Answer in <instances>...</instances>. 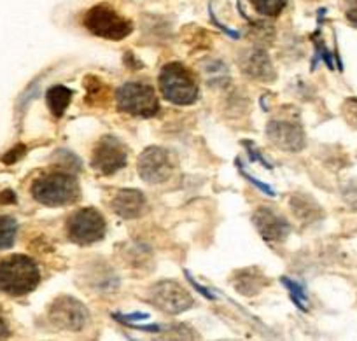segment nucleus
Instances as JSON below:
<instances>
[{
	"label": "nucleus",
	"instance_id": "obj_1",
	"mask_svg": "<svg viewBox=\"0 0 357 341\" xmlns=\"http://www.w3.org/2000/svg\"><path fill=\"white\" fill-rule=\"evenodd\" d=\"M40 271L33 259L26 256L0 261V291L9 296H25L39 285Z\"/></svg>",
	"mask_w": 357,
	"mask_h": 341
},
{
	"label": "nucleus",
	"instance_id": "obj_2",
	"mask_svg": "<svg viewBox=\"0 0 357 341\" xmlns=\"http://www.w3.org/2000/svg\"><path fill=\"white\" fill-rule=\"evenodd\" d=\"M32 196L36 202L46 206L68 205L77 199L79 185L77 181L65 172H53L33 182Z\"/></svg>",
	"mask_w": 357,
	"mask_h": 341
},
{
	"label": "nucleus",
	"instance_id": "obj_3",
	"mask_svg": "<svg viewBox=\"0 0 357 341\" xmlns=\"http://www.w3.org/2000/svg\"><path fill=\"white\" fill-rule=\"evenodd\" d=\"M160 89L165 98L175 105H191L198 98L197 81L181 63H170L161 68Z\"/></svg>",
	"mask_w": 357,
	"mask_h": 341
},
{
	"label": "nucleus",
	"instance_id": "obj_4",
	"mask_svg": "<svg viewBox=\"0 0 357 341\" xmlns=\"http://www.w3.org/2000/svg\"><path fill=\"white\" fill-rule=\"evenodd\" d=\"M82 23L93 36L109 40H123L133 30L132 23L107 4H98L89 9Z\"/></svg>",
	"mask_w": 357,
	"mask_h": 341
},
{
	"label": "nucleus",
	"instance_id": "obj_5",
	"mask_svg": "<svg viewBox=\"0 0 357 341\" xmlns=\"http://www.w3.org/2000/svg\"><path fill=\"white\" fill-rule=\"evenodd\" d=\"M118 109L139 118H151L160 109L154 89L146 82H126L116 91Z\"/></svg>",
	"mask_w": 357,
	"mask_h": 341
},
{
	"label": "nucleus",
	"instance_id": "obj_6",
	"mask_svg": "<svg viewBox=\"0 0 357 341\" xmlns=\"http://www.w3.org/2000/svg\"><path fill=\"white\" fill-rule=\"evenodd\" d=\"M105 219L98 210L81 209L67 220V235L77 245H91L105 235Z\"/></svg>",
	"mask_w": 357,
	"mask_h": 341
},
{
	"label": "nucleus",
	"instance_id": "obj_7",
	"mask_svg": "<svg viewBox=\"0 0 357 341\" xmlns=\"http://www.w3.org/2000/svg\"><path fill=\"white\" fill-rule=\"evenodd\" d=\"M149 299L158 310L170 315L186 312L195 305V299L191 298L190 292L183 285L172 280L158 282L156 285H153L149 289Z\"/></svg>",
	"mask_w": 357,
	"mask_h": 341
},
{
	"label": "nucleus",
	"instance_id": "obj_8",
	"mask_svg": "<svg viewBox=\"0 0 357 341\" xmlns=\"http://www.w3.org/2000/svg\"><path fill=\"white\" fill-rule=\"evenodd\" d=\"M126 165V147L121 140L112 135H105L95 146L91 167L104 175H112L125 168Z\"/></svg>",
	"mask_w": 357,
	"mask_h": 341
},
{
	"label": "nucleus",
	"instance_id": "obj_9",
	"mask_svg": "<svg viewBox=\"0 0 357 341\" xmlns=\"http://www.w3.org/2000/svg\"><path fill=\"white\" fill-rule=\"evenodd\" d=\"M88 317L86 306L70 296L54 299L50 308L51 322L63 331H81L88 322Z\"/></svg>",
	"mask_w": 357,
	"mask_h": 341
},
{
	"label": "nucleus",
	"instance_id": "obj_10",
	"mask_svg": "<svg viewBox=\"0 0 357 341\" xmlns=\"http://www.w3.org/2000/svg\"><path fill=\"white\" fill-rule=\"evenodd\" d=\"M139 175L146 182L151 184H160L165 182L174 172V163H172L170 154L160 147H149L144 151L139 158Z\"/></svg>",
	"mask_w": 357,
	"mask_h": 341
},
{
	"label": "nucleus",
	"instance_id": "obj_11",
	"mask_svg": "<svg viewBox=\"0 0 357 341\" xmlns=\"http://www.w3.org/2000/svg\"><path fill=\"white\" fill-rule=\"evenodd\" d=\"M268 140L284 153H300L305 147V133L300 125L287 121H272L266 126Z\"/></svg>",
	"mask_w": 357,
	"mask_h": 341
},
{
	"label": "nucleus",
	"instance_id": "obj_12",
	"mask_svg": "<svg viewBox=\"0 0 357 341\" xmlns=\"http://www.w3.org/2000/svg\"><path fill=\"white\" fill-rule=\"evenodd\" d=\"M252 222L259 235L270 242H280L291 233L289 222L270 206L257 209L252 215Z\"/></svg>",
	"mask_w": 357,
	"mask_h": 341
},
{
	"label": "nucleus",
	"instance_id": "obj_13",
	"mask_svg": "<svg viewBox=\"0 0 357 341\" xmlns=\"http://www.w3.org/2000/svg\"><path fill=\"white\" fill-rule=\"evenodd\" d=\"M112 210L123 219H137L147 210V199L137 189H121L111 202Z\"/></svg>",
	"mask_w": 357,
	"mask_h": 341
},
{
	"label": "nucleus",
	"instance_id": "obj_14",
	"mask_svg": "<svg viewBox=\"0 0 357 341\" xmlns=\"http://www.w3.org/2000/svg\"><path fill=\"white\" fill-rule=\"evenodd\" d=\"M242 70L250 77L264 79V81H270L275 75L273 74L272 61H270L264 51H250V53H247L245 58L242 60Z\"/></svg>",
	"mask_w": 357,
	"mask_h": 341
},
{
	"label": "nucleus",
	"instance_id": "obj_15",
	"mask_svg": "<svg viewBox=\"0 0 357 341\" xmlns=\"http://www.w3.org/2000/svg\"><path fill=\"white\" fill-rule=\"evenodd\" d=\"M72 100V89L65 88V86H53V88L47 89V95H46V102L47 107H50L51 112L60 118L61 114L65 112V109L68 107Z\"/></svg>",
	"mask_w": 357,
	"mask_h": 341
},
{
	"label": "nucleus",
	"instance_id": "obj_16",
	"mask_svg": "<svg viewBox=\"0 0 357 341\" xmlns=\"http://www.w3.org/2000/svg\"><path fill=\"white\" fill-rule=\"evenodd\" d=\"M18 224L13 217L0 215V250L11 249L15 245Z\"/></svg>",
	"mask_w": 357,
	"mask_h": 341
},
{
	"label": "nucleus",
	"instance_id": "obj_17",
	"mask_svg": "<svg viewBox=\"0 0 357 341\" xmlns=\"http://www.w3.org/2000/svg\"><path fill=\"white\" fill-rule=\"evenodd\" d=\"M259 15L263 16H279L286 8L287 0H250Z\"/></svg>",
	"mask_w": 357,
	"mask_h": 341
},
{
	"label": "nucleus",
	"instance_id": "obj_18",
	"mask_svg": "<svg viewBox=\"0 0 357 341\" xmlns=\"http://www.w3.org/2000/svg\"><path fill=\"white\" fill-rule=\"evenodd\" d=\"M282 284L286 285L287 291H289V296H291V299L294 301V305H296L300 310H305V312H307L308 298H307V291H305L303 285L298 284V282H294V280H289V278H282Z\"/></svg>",
	"mask_w": 357,
	"mask_h": 341
},
{
	"label": "nucleus",
	"instance_id": "obj_19",
	"mask_svg": "<svg viewBox=\"0 0 357 341\" xmlns=\"http://www.w3.org/2000/svg\"><path fill=\"white\" fill-rule=\"evenodd\" d=\"M343 118L350 126L357 128V98H347L343 103Z\"/></svg>",
	"mask_w": 357,
	"mask_h": 341
},
{
	"label": "nucleus",
	"instance_id": "obj_20",
	"mask_svg": "<svg viewBox=\"0 0 357 341\" xmlns=\"http://www.w3.org/2000/svg\"><path fill=\"white\" fill-rule=\"evenodd\" d=\"M345 199L352 209H357V182H352V184L347 185Z\"/></svg>",
	"mask_w": 357,
	"mask_h": 341
},
{
	"label": "nucleus",
	"instance_id": "obj_21",
	"mask_svg": "<svg viewBox=\"0 0 357 341\" xmlns=\"http://www.w3.org/2000/svg\"><path fill=\"white\" fill-rule=\"evenodd\" d=\"M186 277H188V280H190V284L193 285V287L197 289V291L200 292L202 296H205V298H207V299H215L214 292H211V291H208L207 287H204V285H202V284H198V282L195 280V278H193V275H191L190 271H186Z\"/></svg>",
	"mask_w": 357,
	"mask_h": 341
},
{
	"label": "nucleus",
	"instance_id": "obj_22",
	"mask_svg": "<svg viewBox=\"0 0 357 341\" xmlns=\"http://www.w3.org/2000/svg\"><path fill=\"white\" fill-rule=\"evenodd\" d=\"M25 153H26V147L25 146L15 147V149L9 151V153L4 156V163H8V165L15 163V161H18L20 158H22Z\"/></svg>",
	"mask_w": 357,
	"mask_h": 341
},
{
	"label": "nucleus",
	"instance_id": "obj_23",
	"mask_svg": "<svg viewBox=\"0 0 357 341\" xmlns=\"http://www.w3.org/2000/svg\"><path fill=\"white\" fill-rule=\"evenodd\" d=\"M114 317L119 320V322H125V324H133L135 320L139 322V320L149 319L147 313H132V315H118V313H114Z\"/></svg>",
	"mask_w": 357,
	"mask_h": 341
},
{
	"label": "nucleus",
	"instance_id": "obj_24",
	"mask_svg": "<svg viewBox=\"0 0 357 341\" xmlns=\"http://www.w3.org/2000/svg\"><path fill=\"white\" fill-rule=\"evenodd\" d=\"M240 170H242V167H240ZM242 174H243V175H245V177H247V179H249V181H250V182H252V184H254V185H256V188H259V189H261V191H264V192H266V195H268V196H275V191H273V189H272V188H270V185H266V184H264V182H259V181H256V179H254V177H252V175H247V174H245V172H243V170H242Z\"/></svg>",
	"mask_w": 357,
	"mask_h": 341
},
{
	"label": "nucleus",
	"instance_id": "obj_25",
	"mask_svg": "<svg viewBox=\"0 0 357 341\" xmlns=\"http://www.w3.org/2000/svg\"><path fill=\"white\" fill-rule=\"evenodd\" d=\"M347 20H349L354 26H357V0H352V6L347 9Z\"/></svg>",
	"mask_w": 357,
	"mask_h": 341
},
{
	"label": "nucleus",
	"instance_id": "obj_26",
	"mask_svg": "<svg viewBox=\"0 0 357 341\" xmlns=\"http://www.w3.org/2000/svg\"><path fill=\"white\" fill-rule=\"evenodd\" d=\"M16 202V196L13 191H4L0 195V203H15Z\"/></svg>",
	"mask_w": 357,
	"mask_h": 341
},
{
	"label": "nucleus",
	"instance_id": "obj_27",
	"mask_svg": "<svg viewBox=\"0 0 357 341\" xmlns=\"http://www.w3.org/2000/svg\"><path fill=\"white\" fill-rule=\"evenodd\" d=\"M8 336H9L8 324H6V320L0 317V338H8Z\"/></svg>",
	"mask_w": 357,
	"mask_h": 341
}]
</instances>
